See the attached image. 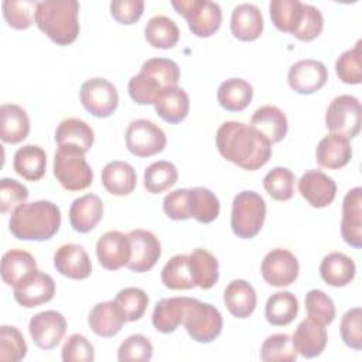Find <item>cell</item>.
<instances>
[{
	"instance_id": "6da1fadb",
	"label": "cell",
	"mask_w": 362,
	"mask_h": 362,
	"mask_svg": "<svg viewBox=\"0 0 362 362\" xmlns=\"http://www.w3.org/2000/svg\"><path fill=\"white\" fill-rule=\"evenodd\" d=\"M216 147L223 158L247 171L259 170L272 157V143L252 126L236 120L219 126Z\"/></svg>"
},
{
	"instance_id": "7a4b0ae2",
	"label": "cell",
	"mask_w": 362,
	"mask_h": 362,
	"mask_svg": "<svg viewBox=\"0 0 362 362\" xmlns=\"http://www.w3.org/2000/svg\"><path fill=\"white\" fill-rule=\"evenodd\" d=\"M61 226V211L57 204L45 199L17 206L8 221L11 235L20 240H48Z\"/></svg>"
},
{
	"instance_id": "3957f363",
	"label": "cell",
	"mask_w": 362,
	"mask_h": 362,
	"mask_svg": "<svg viewBox=\"0 0 362 362\" xmlns=\"http://www.w3.org/2000/svg\"><path fill=\"white\" fill-rule=\"evenodd\" d=\"M79 3L75 0L38 1L37 27L55 44L68 45L79 34Z\"/></svg>"
},
{
	"instance_id": "277c9868",
	"label": "cell",
	"mask_w": 362,
	"mask_h": 362,
	"mask_svg": "<svg viewBox=\"0 0 362 362\" xmlns=\"http://www.w3.org/2000/svg\"><path fill=\"white\" fill-rule=\"evenodd\" d=\"M52 170L57 181L68 191H82L93 181V171L85 153L72 144L58 146Z\"/></svg>"
},
{
	"instance_id": "5b68a950",
	"label": "cell",
	"mask_w": 362,
	"mask_h": 362,
	"mask_svg": "<svg viewBox=\"0 0 362 362\" xmlns=\"http://www.w3.org/2000/svg\"><path fill=\"white\" fill-rule=\"evenodd\" d=\"M266 218V202L255 191L239 192L232 202L230 228L238 238L252 239L255 238Z\"/></svg>"
},
{
	"instance_id": "8992f818",
	"label": "cell",
	"mask_w": 362,
	"mask_h": 362,
	"mask_svg": "<svg viewBox=\"0 0 362 362\" xmlns=\"http://www.w3.org/2000/svg\"><path fill=\"white\" fill-rule=\"evenodd\" d=\"M182 325L194 341L208 344L221 334L223 320L215 305L188 297Z\"/></svg>"
},
{
	"instance_id": "52a82bcc",
	"label": "cell",
	"mask_w": 362,
	"mask_h": 362,
	"mask_svg": "<svg viewBox=\"0 0 362 362\" xmlns=\"http://www.w3.org/2000/svg\"><path fill=\"white\" fill-rule=\"evenodd\" d=\"M175 11L182 16L191 33L197 37L206 38L215 34L222 23L221 6L209 0H173Z\"/></svg>"
},
{
	"instance_id": "ba28073f",
	"label": "cell",
	"mask_w": 362,
	"mask_h": 362,
	"mask_svg": "<svg viewBox=\"0 0 362 362\" xmlns=\"http://www.w3.org/2000/svg\"><path fill=\"white\" fill-rule=\"evenodd\" d=\"M361 102L352 95H339L325 112V126L331 133L354 139L361 132Z\"/></svg>"
},
{
	"instance_id": "9c48e42d",
	"label": "cell",
	"mask_w": 362,
	"mask_h": 362,
	"mask_svg": "<svg viewBox=\"0 0 362 362\" xmlns=\"http://www.w3.org/2000/svg\"><path fill=\"white\" fill-rule=\"evenodd\" d=\"M126 147L136 157H151L164 150L167 136L164 130L151 120H133L124 133Z\"/></svg>"
},
{
	"instance_id": "30bf717a",
	"label": "cell",
	"mask_w": 362,
	"mask_h": 362,
	"mask_svg": "<svg viewBox=\"0 0 362 362\" xmlns=\"http://www.w3.org/2000/svg\"><path fill=\"white\" fill-rule=\"evenodd\" d=\"M82 106L96 117H109L119 105V93L112 82L105 78L85 81L79 90Z\"/></svg>"
},
{
	"instance_id": "8fae6325",
	"label": "cell",
	"mask_w": 362,
	"mask_h": 362,
	"mask_svg": "<svg viewBox=\"0 0 362 362\" xmlns=\"http://www.w3.org/2000/svg\"><path fill=\"white\" fill-rule=\"evenodd\" d=\"M300 264L297 257L287 249L270 250L262 260L260 273L263 280L273 287H286L298 277Z\"/></svg>"
},
{
	"instance_id": "7c38bea8",
	"label": "cell",
	"mask_w": 362,
	"mask_h": 362,
	"mask_svg": "<svg viewBox=\"0 0 362 362\" xmlns=\"http://www.w3.org/2000/svg\"><path fill=\"white\" fill-rule=\"evenodd\" d=\"M28 332L38 348L52 349L62 341L66 332V320L55 310L41 311L31 317Z\"/></svg>"
},
{
	"instance_id": "4fadbf2b",
	"label": "cell",
	"mask_w": 362,
	"mask_h": 362,
	"mask_svg": "<svg viewBox=\"0 0 362 362\" xmlns=\"http://www.w3.org/2000/svg\"><path fill=\"white\" fill-rule=\"evenodd\" d=\"M127 236L132 243V256L126 267L134 273L151 270L161 256V245L157 236L146 229H133Z\"/></svg>"
},
{
	"instance_id": "5bb4252c",
	"label": "cell",
	"mask_w": 362,
	"mask_h": 362,
	"mask_svg": "<svg viewBox=\"0 0 362 362\" xmlns=\"http://www.w3.org/2000/svg\"><path fill=\"white\" fill-rule=\"evenodd\" d=\"M328 79L327 66L317 59H301L293 64L287 74L290 88L301 95L318 92Z\"/></svg>"
},
{
	"instance_id": "9a60e30c",
	"label": "cell",
	"mask_w": 362,
	"mask_h": 362,
	"mask_svg": "<svg viewBox=\"0 0 362 362\" xmlns=\"http://www.w3.org/2000/svg\"><path fill=\"white\" fill-rule=\"evenodd\" d=\"M130 256V239L119 230H107L96 242V257L106 270H117L127 266Z\"/></svg>"
},
{
	"instance_id": "2e32d148",
	"label": "cell",
	"mask_w": 362,
	"mask_h": 362,
	"mask_svg": "<svg viewBox=\"0 0 362 362\" xmlns=\"http://www.w3.org/2000/svg\"><path fill=\"white\" fill-rule=\"evenodd\" d=\"M13 288L14 300L21 307L33 308L45 304L54 298L55 281L49 274L37 270L23 281L16 284Z\"/></svg>"
},
{
	"instance_id": "e0dca14e",
	"label": "cell",
	"mask_w": 362,
	"mask_h": 362,
	"mask_svg": "<svg viewBox=\"0 0 362 362\" xmlns=\"http://www.w3.org/2000/svg\"><path fill=\"white\" fill-rule=\"evenodd\" d=\"M300 195L314 208L328 206L337 195V184L320 170H308L298 180Z\"/></svg>"
},
{
	"instance_id": "ac0fdd59",
	"label": "cell",
	"mask_w": 362,
	"mask_h": 362,
	"mask_svg": "<svg viewBox=\"0 0 362 362\" xmlns=\"http://www.w3.org/2000/svg\"><path fill=\"white\" fill-rule=\"evenodd\" d=\"M341 235L345 243L355 249L362 247V188L349 189L342 201Z\"/></svg>"
},
{
	"instance_id": "d6986e66",
	"label": "cell",
	"mask_w": 362,
	"mask_h": 362,
	"mask_svg": "<svg viewBox=\"0 0 362 362\" xmlns=\"http://www.w3.org/2000/svg\"><path fill=\"white\" fill-rule=\"evenodd\" d=\"M57 272L72 280L88 279L92 273V263L86 250L76 243L59 246L54 253Z\"/></svg>"
},
{
	"instance_id": "ffe728a7",
	"label": "cell",
	"mask_w": 362,
	"mask_h": 362,
	"mask_svg": "<svg viewBox=\"0 0 362 362\" xmlns=\"http://www.w3.org/2000/svg\"><path fill=\"white\" fill-rule=\"evenodd\" d=\"M352 157V147L349 139L329 133L322 137L315 150V160L320 167L328 170H338L345 167Z\"/></svg>"
},
{
	"instance_id": "44dd1931",
	"label": "cell",
	"mask_w": 362,
	"mask_h": 362,
	"mask_svg": "<svg viewBox=\"0 0 362 362\" xmlns=\"http://www.w3.org/2000/svg\"><path fill=\"white\" fill-rule=\"evenodd\" d=\"M103 216V202L95 194H85L71 204L69 223L79 233L90 232Z\"/></svg>"
},
{
	"instance_id": "7402d4cb",
	"label": "cell",
	"mask_w": 362,
	"mask_h": 362,
	"mask_svg": "<svg viewBox=\"0 0 362 362\" xmlns=\"http://www.w3.org/2000/svg\"><path fill=\"white\" fill-rule=\"evenodd\" d=\"M291 338L297 354L304 358H315L321 355L328 341L324 325L310 317L297 325Z\"/></svg>"
},
{
	"instance_id": "603a6c76",
	"label": "cell",
	"mask_w": 362,
	"mask_h": 362,
	"mask_svg": "<svg viewBox=\"0 0 362 362\" xmlns=\"http://www.w3.org/2000/svg\"><path fill=\"white\" fill-rule=\"evenodd\" d=\"M124 322L126 318L115 300L95 304L88 317L90 329L102 338H112L117 335Z\"/></svg>"
},
{
	"instance_id": "cb8c5ba5",
	"label": "cell",
	"mask_w": 362,
	"mask_h": 362,
	"mask_svg": "<svg viewBox=\"0 0 362 362\" xmlns=\"http://www.w3.org/2000/svg\"><path fill=\"white\" fill-rule=\"evenodd\" d=\"M230 31L240 41L257 40L263 31V17L259 7L252 3L238 4L230 16Z\"/></svg>"
},
{
	"instance_id": "d4e9b609",
	"label": "cell",
	"mask_w": 362,
	"mask_h": 362,
	"mask_svg": "<svg viewBox=\"0 0 362 362\" xmlns=\"http://www.w3.org/2000/svg\"><path fill=\"white\" fill-rule=\"evenodd\" d=\"M256 132H259L272 144L281 141L288 129L287 117L281 109L273 105H266L259 107L250 117V124Z\"/></svg>"
},
{
	"instance_id": "484cf974",
	"label": "cell",
	"mask_w": 362,
	"mask_h": 362,
	"mask_svg": "<svg viewBox=\"0 0 362 362\" xmlns=\"http://www.w3.org/2000/svg\"><path fill=\"white\" fill-rule=\"evenodd\" d=\"M102 185L107 192L116 197L129 195L137 185V174L134 168L120 160L107 163L102 170Z\"/></svg>"
},
{
	"instance_id": "4316f807",
	"label": "cell",
	"mask_w": 362,
	"mask_h": 362,
	"mask_svg": "<svg viewBox=\"0 0 362 362\" xmlns=\"http://www.w3.org/2000/svg\"><path fill=\"white\" fill-rule=\"evenodd\" d=\"M223 303L236 318H247L256 308L257 296L250 283L242 279L232 280L223 291Z\"/></svg>"
},
{
	"instance_id": "83f0119b",
	"label": "cell",
	"mask_w": 362,
	"mask_h": 362,
	"mask_svg": "<svg viewBox=\"0 0 362 362\" xmlns=\"http://www.w3.org/2000/svg\"><path fill=\"white\" fill-rule=\"evenodd\" d=\"M157 115L170 124L182 122L189 112V98L178 85L165 88L154 102Z\"/></svg>"
},
{
	"instance_id": "f1b7e54d",
	"label": "cell",
	"mask_w": 362,
	"mask_h": 362,
	"mask_svg": "<svg viewBox=\"0 0 362 362\" xmlns=\"http://www.w3.org/2000/svg\"><path fill=\"white\" fill-rule=\"evenodd\" d=\"M30 133V119L25 110L14 103L0 107V137L4 143L17 144L27 139Z\"/></svg>"
},
{
	"instance_id": "f546056e",
	"label": "cell",
	"mask_w": 362,
	"mask_h": 362,
	"mask_svg": "<svg viewBox=\"0 0 362 362\" xmlns=\"http://www.w3.org/2000/svg\"><path fill=\"white\" fill-rule=\"evenodd\" d=\"M188 297H170L157 301L151 315L153 327L161 334L174 332L184 321Z\"/></svg>"
},
{
	"instance_id": "4dcf8cb0",
	"label": "cell",
	"mask_w": 362,
	"mask_h": 362,
	"mask_svg": "<svg viewBox=\"0 0 362 362\" xmlns=\"http://www.w3.org/2000/svg\"><path fill=\"white\" fill-rule=\"evenodd\" d=\"M356 273L355 262L341 252L328 253L320 264L321 279L332 287H344L349 284Z\"/></svg>"
},
{
	"instance_id": "1f68e13d",
	"label": "cell",
	"mask_w": 362,
	"mask_h": 362,
	"mask_svg": "<svg viewBox=\"0 0 362 362\" xmlns=\"http://www.w3.org/2000/svg\"><path fill=\"white\" fill-rule=\"evenodd\" d=\"M47 167L45 151L35 144H25L14 153L13 168L27 181H38L44 177Z\"/></svg>"
},
{
	"instance_id": "d6a6232c",
	"label": "cell",
	"mask_w": 362,
	"mask_h": 362,
	"mask_svg": "<svg viewBox=\"0 0 362 362\" xmlns=\"http://www.w3.org/2000/svg\"><path fill=\"white\" fill-rule=\"evenodd\" d=\"M34 272H37V262L30 252L11 249L1 257V279L7 286L14 287Z\"/></svg>"
},
{
	"instance_id": "836d02e7",
	"label": "cell",
	"mask_w": 362,
	"mask_h": 362,
	"mask_svg": "<svg viewBox=\"0 0 362 362\" xmlns=\"http://www.w3.org/2000/svg\"><path fill=\"white\" fill-rule=\"evenodd\" d=\"M216 98L225 110L240 112L252 102L253 88L242 78H229L219 85Z\"/></svg>"
},
{
	"instance_id": "e575fe53",
	"label": "cell",
	"mask_w": 362,
	"mask_h": 362,
	"mask_svg": "<svg viewBox=\"0 0 362 362\" xmlns=\"http://www.w3.org/2000/svg\"><path fill=\"white\" fill-rule=\"evenodd\" d=\"M55 141L58 146L72 144L79 147L83 153H88L93 146L95 134L86 122L78 117H68L58 124L55 130Z\"/></svg>"
},
{
	"instance_id": "d590c367",
	"label": "cell",
	"mask_w": 362,
	"mask_h": 362,
	"mask_svg": "<svg viewBox=\"0 0 362 362\" xmlns=\"http://www.w3.org/2000/svg\"><path fill=\"white\" fill-rule=\"evenodd\" d=\"M298 314V300L290 291H277L272 294L264 307V317L274 327L291 324Z\"/></svg>"
},
{
	"instance_id": "8d00e7d4",
	"label": "cell",
	"mask_w": 362,
	"mask_h": 362,
	"mask_svg": "<svg viewBox=\"0 0 362 362\" xmlns=\"http://www.w3.org/2000/svg\"><path fill=\"white\" fill-rule=\"evenodd\" d=\"M161 281L170 290H189L197 287L189 264V255L173 256L161 270Z\"/></svg>"
},
{
	"instance_id": "74e56055",
	"label": "cell",
	"mask_w": 362,
	"mask_h": 362,
	"mask_svg": "<svg viewBox=\"0 0 362 362\" xmlns=\"http://www.w3.org/2000/svg\"><path fill=\"white\" fill-rule=\"evenodd\" d=\"M144 37L151 47L168 49L177 45L180 40V28L170 17L154 16L146 24Z\"/></svg>"
},
{
	"instance_id": "f35d334b",
	"label": "cell",
	"mask_w": 362,
	"mask_h": 362,
	"mask_svg": "<svg viewBox=\"0 0 362 362\" xmlns=\"http://www.w3.org/2000/svg\"><path fill=\"white\" fill-rule=\"evenodd\" d=\"M189 264L195 284L202 290L212 288L219 279L216 257L205 249H194L189 255Z\"/></svg>"
},
{
	"instance_id": "ab89813d",
	"label": "cell",
	"mask_w": 362,
	"mask_h": 362,
	"mask_svg": "<svg viewBox=\"0 0 362 362\" xmlns=\"http://www.w3.org/2000/svg\"><path fill=\"white\" fill-rule=\"evenodd\" d=\"M270 18L279 31L294 34L301 17L303 3L298 0H272L269 4Z\"/></svg>"
},
{
	"instance_id": "60d3db41",
	"label": "cell",
	"mask_w": 362,
	"mask_h": 362,
	"mask_svg": "<svg viewBox=\"0 0 362 362\" xmlns=\"http://www.w3.org/2000/svg\"><path fill=\"white\" fill-rule=\"evenodd\" d=\"M221 205L216 195L204 187L189 189V215L199 223H211L219 215Z\"/></svg>"
},
{
	"instance_id": "b9f144b4",
	"label": "cell",
	"mask_w": 362,
	"mask_h": 362,
	"mask_svg": "<svg viewBox=\"0 0 362 362\" xmlns=\"http://www.w3.org/2000/svg\"><path fill=\"white\" fill-rule=\"evenodd\" d=\"M177 180V167L165 160L151 163L144 170V188L151 194H161L170 189Z\"/></svg>"
},
{
	"instance_id": "7bdbcfd3",
	"label": "cell",
	"mask_w": 362,
	"mask_h": 362,
	"mask_svg": "<svg viewBox=\"0 0 362 362\" xmlns=\"http://www.w3.org/2000/svg\"><path fill=\"white\" fill-rule=\"evenodd\" d=\"M260 359L263 362H294L297 359V351L293 338L287 334L267 337L260 346Z\"/></svg>"
},
{
	"instance_id": "ee69618b",
	"label": "cell",
	"mask_w": 362,
	"mask_h": 362,
	"mask_svg": "<svg viewBox=\"0 0 362 362\" xmlns=\"http://www.w3.org/2000/svg\"><path fill=\"white\" fill-rule=\"evenodd\" d=\"M296 177L291 170L286 167L272 168L263 178L266 192L276 201H288L294 195Z\"/></svg>"
},
{
	"instance_id": "f6af8a7d",
	"label": "cell",
	"mask_w": 362,
	"mask_h": 362,
	"mask_svg": "<svg viewBox=\"0 0 362 362\" xmlns=\"http://www.w3.org/2000/svg\"><path fill=\"white\" fill-rule=\"evenodd\" d=\"M38 1L35 0H6L3 1V16L7 24L16 30H25L35 21Z\"/></svg>"
},
{
	"instance_id": "bcb514c9",
	"label": "cell",
	"mask_w": 362,
	"mask_h": 362,
	"mask_svg": "<svg viewBox=\"0 0 362 362\" xmlns=\"http://www.w3.org/2000/svg\"><path fill=\"white\" fill-rule=\"evenodd\" d=\"M115 301L120 307L126 321H137L147 310L148 296L139 287H126L116 294Z\"/></svg>"
},
{
	"instance_id": "7dc6e473",
	"label": "cell",
	"mask_w": 362,
	"mask_h": 362,
	"mask_svg": "<svg viewBox=\"0 0 362 362\" xmlns=\"http://www.w3.org/2000/svg\"><path fill=\"white\" fill-rule=\"evenodd\" d=\"M361 44L359 40L354 48L344 51L337 62H335V72L338 78L348 85H359L362 82V68H361Z\"/></svg>"
},
{
	"instance_id": "c3c4849f",
	"label": "cell",
	"mask_w": 362,
	"mask_h": 362,
	"mask_svg": "<svg viewBox=\"0 0 362 362\" xmlns=\"http://www.w3.org/2000/svg\"><path fill=\"white\" fill-rule=\"evenodd\" d=\"M27 355V344L18 328L13 325L0 327V361L18 362Z\"/></svg>"
},
{
	"instance_id": "681fc988",
	"label": "cell",
	"mask_w": 362,
	"mask_h": 362,
	"mask_svg": "<svg viewBox=\"0 0 362 362\" xmlns=\"http://www.w3.org/2000/svg\"><path fill=\"white\" fill-rule=\"evenodd\" d=\"M305 310L310 318L324 327L329 325L335 320L337 314L332 298L318 288H313L305 294Z\"/></svg>"
},
{
	"instance_id": "f907efd6",
	"label": "cell",
	"mask_w": 362,
	"mask_h": 362,
	"mask_svg": "<svg viewBox=\"0 0 362 362\" xmlns=\"http://www.w3.org/2000/svg\"><path fill=\"white\" fill-rule=\"evenodd\" d=\"M140 72L154 78L163 89L175 86L180 81V68L175 61L168 58H150L143 62Z\"/></svg>"
},
{
	"instance_id": "816d5d0a",
	"label": "cell",
	"mask_w": 362,
	"mask_h": 362,
	"mask_svg": "<svg viewBox=\"0 0 362 362\" xmlns=\"http://www.w3.org/2000/svg\"><path fill=\"white\" fill-rule=\"evenodd\" d=\"M153 356V345L143 334L127 337L117 349V361L120 362H147Z\"/></svg>"
},
{
	"instance_id": "f5cc1de1",
	"label": "cell",
	"mask_w": 362,
	"mask_h": 362,
	"mask_svg": "<svg viewBox=\"0 0 362 362\" xmlns=\"http://www.w3.org/2000/svg\"><path fill=\"white\" fill-rule=\"evenodd\" d=\"M130 98L139 105H154L158 95L164 90L158 82L144 72L134 75L127 85Z\"/></svg>"
},
{
	"instance_id": "db71d44e",
	"label": "cell",
	"mask_w": 362,
	"mask_h": 362,
	"mask_svg": "<svg viewBox=\"0 0 362 362\" xmlns=\"http://www.w3.org/2000/svg\"><path fill=\"white\" fill-rule=\"evenodd\" d=\"M28 198V189L25 185L13 178L0 180V212H13L17 206L25 204Z\"/></svg>"
},
{
	"instance_id": "11a10c76",
	"label": "cell",
	"mask_w": 362,
	"mask_h": 362,
	"mask_svg": "<svg viewBox=\"0 0 362 362\" xmlns=\"http://www.w3.org/2000/svg\"><path fill=\"white\" fill-rule=\"evenodd\" d=\"M361 320H362V310L361 307H354L349 308L341 320V337L342 341L345 342L346 346L355 349V351H361L362 349V325H361Z\"/></svg>"
},
{
	"instance_id": "9f6ffc18",
	"label": "cell",
	"mask_w": 362,
	"mask_h": 362,
	"mask_svg": "<svg viewBox=\"0 0 362 362\" xmlns=\"http://www.w3.org/2000/svg\"><path fill=\"white\" fill-rule=\"evenodd\" d=\"M61 358L64 362H92L95 359L93 345L85 335L72 334L62 346Z\"/></svg>"
},
{
	"instance_id": "6f0895ef",
	"label": "cell",
	"mask_w": 362,
	"mask_h": 362,
	"mask_svg": "<svg viewBox=\"0 0 362 362\" xmlns=\"http://www.w3.org/2000/svg\"><path fill=\"white\" fill-rule=\"evenodd\" d=\"M322 27L324 18L321 11L311 4L303 3V17L293 35L301 41H311L321 34Z\"/></svg>"
},
{
	"instance_id": "680465c9",
	"label": "cell",
	"mask_w": 362,
	"mask_h": 362,
	"mask_svg": "<svg viewBox=\"0 0 362 362\" xmlns=\"http://www.w3.org/2000/svg\"><path fill=\"white\" fill-rule=\"evenodd\" d=\"M163 209L170 219L185 221L189 219V189L178 188L168 192L163 201Z\"/></svg>"
},
{
	"instance_id": "91938a15",
	"label": "cell",
	"mask_w": 362,
	"mask_h": 362,
	"mask_svg": "<svg viewBox=\"0 0 362 362\" xmlns=\"http://www.w3.org/2000/svg\"><path fill=\"white\" fill-rule=\"evenodd\" d=\"M144 11L143 0H113L110 1L112 17L124 25L134 24Z\"/></svg>"
}]
</instances>
